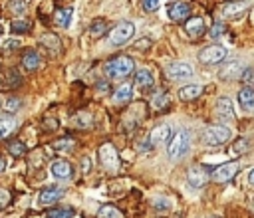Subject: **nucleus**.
<instances>
[{
	"instance_id": "obj_28",
	"label": "nucleus",
	"mask_w": 254,
	"mask_h": 218,
	"mask_svg": "<svg viewBox=\"0 0 254 218\" xmlns=\"http://www.w3.org/2000/svg\"><path fill=\"white\" fill-rule=\"evenodd\" d=\"M151 103H153L155 109H163L167 103H169V93L167 91H157L153 95V99H151Z\"/></svg>"
},
{
	"instance_id": "obj_17",
	"label": "nucleus",
	"mask_w": 254,
	"mask_h": 218,
	"mask_svg": "<svg viewBox=\"0 0 254 218\" xmlns=\"http://www.w3.org/2000/svg\"><path fill=\"white\" fill-rule=\"evenodd\" d=\"M238 103L242 109H246V111H252L254 109V87H242L238 91Z\"/></svg>"
},
{
	"instance_id": "obj_11",
	"label": "nucleus",
	"mask_w": 254,
	"mask_h": 218,
	"mask_svg": "<svg viewBox=\"0 0 254 218\" xmlns=\"http://www.w3.org/2000/svg\"><path fill=\"white\" fill-rule=\"evenodd\" d=\"M50 173H52V177L58 181H66L72 177V165L68 161H54L52 167H50Z\"/></svg>"
},
{
	"instance_id": "obj_10",
	"label": "nucleus",
	"mask_w": 254,
	"mask_h": 218,
	"mask_svg": "<svg viewBox=\"0 0 254 218\" xmlns=\"http://www.w3.org/2000/svg\"><path fill=\"white\" fill-rule=\"evenodd\" d=\"M167 14H169V18H171L173 22H183V20L189 18L191 6H189L187 2H173V4L167 8Z\"/></svg>"
},
{
	"instance_id": "obj_38",
	"label": "nucleus",
	"mask_w": 254,
	"mask_h": 218,
	"mask_svg": "<svg viewBox=\"0 0 254 218\" xmlns=\"http://www.w3.org/2000/svg\"><path fill=\"white\" fill-rule=\"evenodd\" d=\"M240 80H242L244 83H246V82H252V83H254V70H252V68H246V70L240 74Z\"/></svg>"
},
{
	"instance_id": "obj_20",
	"label": "nucleus",
	"mask_w": 254,
	"mask_h": 218,
	"mask_svg": "<svg viewBox=\"0 0 254 218\" xmlns=\"http://www.w3.org/2000/svg\"><path fill=\"white\" fill-rule=\"evenodd\" d=\"M135 83L139 87H151L155 83V78H153V74H151L149 70H137L135 72Z\"/></svg>"
},
{
	"instance_id": "obj_43",
	"label": "nucleus",
	"mask_w": 254,
	"mask_h": 218,
	"mask_svg": "<svg viewBox=\"0 0 254 218\" xmlns=\"http://www.w3.org/2000/svg\"><path fill=\"white\" fill-rule=\"evenodd\" d=\"M4 167H6V163L2 161V157H0V173H2V171H4Z\"/></svg>"
},
{
	"instance_id": "obj_30",
	"label": "nucleus",
	"mask_w": 254,
	"mask_h": 218,
	"mask_svg": "<svg viewBox=\"0 0 254 218\" xmlns=\"http://www.w3.org/2000/svg\"><path fill=\"white\" fill-rule=\"evenodd\" d=\"M74 145H76V141L68 137V139H60V141H56V143H54V149H56V151H72V149H74Z\"/></svg>"
},
{
	"instance_id": "obj_15",
	"label": "nucleus",
	"mask_w": 254,
	"mask_h": 218,
	"mask_svg": "<svg viewBox=\"0 0 254 218\" xmlns=\"http://www.w3.org/2000/svg\"><path fill=\"white\" fill-rule=\"evenodd\" d=\"M185 32L191 36V38H197L205 32V20L200 16H195V18H187L185 20Z\"/></svg>"
},
{
	"instance_id": "obj_36",
	"label": "nucleus",
	"mask_w": 254,
	"mask_h": 218,
	"mask_svg": "<svg viewBox=\"0 0 254 218\" xmlns=\"http://www.w3.org/2000/svg\"><path fill=\"white\" fill-rule=\"evenodd\" d=\"M145 12H155L159 8V0H141Z\"/></svg>"
},
{
	"instance_id": "obj_26",
	"label": "nucleus",
	"mask_w": 254,
	"mask_h": 218,
	"mask_svg": "<svg viewBox=\"0 0 254 218\" xmlns=\"http://www.w3.org/2000/svg\"><path fill=\"white\" fill-rule=\"evenodd\" d=\"M16 127V121L14 119H2L0 121V139H6Z\"/></svg>"
},
{
	"instance_id": "obj_8",
	"label": "nucleus",
	"mask_w": 254,
	"mask_h": 218,
	"mask_svg": "<svg viewBox=\"0 0 254 218\" xmlns=\"http://www.w3.org/2000/svg\"><path fill=\"white\" fill-rule=\"evenodd\" d=\"M173 137V129L169 125H157L153 131L149 133V143L151 145H163Z\"/></svg>"
},
{
	"instance_id": "obj_2",
	"label": "nucleus",
	"mask_w": 254,
	"mask_h": 218,
	"mask_svg": "<svg viewBox=\"0 0 254 218\" xmlns=\"http://www.w3.org/2000/svg\"><path fill=\"white\" fill-rule=\"evenodd\" d=\"M232 135V129L226 125H211L209 129H205L202 133V143L207 147H219L223 143H226Z\"/></svg>"
},
{
	"instance_id": "obj_5",
	"label": "nucleus",
	"mask_w": 254,
	"mask_h": 218,
	"mask_svg": "<svg viewBox=\"0 0 254 218\" xmlns=\"http://www.w3.org/2000/svg\"><path fill=\"white\" fill-rule=\"evenodd\" d=\"M133 34H135V24H133V22H119V24L112 30L110 42H112L113 46H121V44H125V42H129V40L133 38Z\"/></svg>"
},
{
	"instance_id": "obj_34",
	"label": "nucleus",
	"mask_w": 254,
	"mask_h": 218,
	"mask_svg": "<svg viewBox=\"0 0 254 218\" xmlns=\"http://www.w3.org/2000/svg\"><path fill=\"white\" fill-rule=\"evenodd\" d=\"M10 8H12L16 14H24L26 8H28V2H26V0H14V2L10 4Z\"/></svg>"
},
{
	"instance_id": "obj_42",
	"label": "nucleus",
	"mask_w": 254,
	"mask_h": 218,
	"mask_svg": "<svg viewBox=\"0 0 254 218\" xmlns=\"http://www.w3.org/2000/svg\"><path fill=\"white\" fill-rule=\"evenodd\" d=\"M89 167H91V163H89V159H84V171H85V173L89 171Z\"/></svg>"
},
{
	"instance_id": "obj_31",
	"label": "nucleus",
	"mask_w": 254,
	"mask_h": 218,
	"mask_svg": "<svg viewBox=\"0 0 254 218\" xmlns=\"http://www.w3.org/2000/svg\"><path fill=\"white\" fill-rule=\"evenodd\" d=\"M24 151H26V145H24L22 141H12V143L8 145V153H10V155H14V157L24 155Z\"/></svg>"
},
{
	"instance_id": "obj_39",
	"label": "nucleus",
	"mask_w": 254,
	"mask_h": 218,
	"mask_svg": "<svg viewBox=\"0 0 254 218\" xmlns=\"http://www.w3.org/2000/svg\"><path fill=\"white\" fill-rule=\"evenodd\" d=\"M155 208H157V212H169V202L157 200V202H155Z\"/></svg>"
},
{
	"instance_id": "obj_4",
	"label": "nucleus",
	"mask_w": 254,
	"mask_h": 218,
	"mask_svg": "<svg viewBox=\"0 0 254 218\" xmlns=\"http://www.w3.org/2000/svg\"><path fill=\"white\" fill-rule=\"evenodd\" d=\"M226 58V48L221 46V44H213V46H207L205 50H200L198 54V60L207 66H215L219 62H223Z\"/></svg>"
},
{
	"instance_id": "obj_37",
	"label": "nucleus",
	"mask_w": 254,
	"mask_h": 218,
	"mask_svg": "<svg viewBox=\"0 0 254 218\" xmlns=\"http://www.w3.org/2000/svg\"><path fill=\"white\" fill-rule=\"evenodd\" d=\"M20 40H16V38H10V40H4V44H2V48L4 50H14V48H20Z\"/></svg>"
},
{
	"instance_id": "obj_40",
	"label": "nucleus",
	"mask_w": 254,
	"mask_h": 218,
	"mask_svg": "<svg viewBox=\"0 0 254 218\" xmlns=\"http://www.w3.org/2000/svg\"><path fill=\"white\" fill-rule=\"evenodd\" d=\"M149 46H151L149 40H139V42H135V50H145V48H149Z\"/></svg>"
},
{
	"instance_id": "obj_22",
	"label": "nucleus",
	"mask_w": 254,
	"mask_h": 218,
	"mask_svg": "<svg viewBox=\"0 0 254 218\" xmlns=\"http://www.w3.org/2000/svg\"><path fill=\"white\" fill-rule=\"evenodd\" d=\"M76 210L66 206V208H52V210H48L46 212V218H74Z\"/></svg>"
},
{
	"instance_id": "obj_13",
	"label": "nucleus",
	"mask_w": 254,
	"mask_h": 218,
	"mask_svg": "<svg viewBox=\"0 0 254 218\" xmlns=\"http://www.w3.org/2000/svg\"><path fill=\"white\" fill-rule=\"evenodd\" d=\"M64 196V191L60 187H48L44 191H40L38 194V204H52L56 200H60Z\"/></svg>"
},
{
	"instance_id": "obj_33",
	"label": "nucleus",
	"mask_w": 254,
	"mask_h": 218,
	"mask_svg": "<svg viewBox=\"0 0 254 218\" xmlns=\"http://www.w3.org/2000/svg\"><path fill=\"white\" fill-rule=\"evenodd\" d=\"M248 139H244V137H240V139H236L234 141V145H232V153L234 155H240V153H244L246 149H248Z\"/></svg>"
},
{
	"instance_id": "obj_41",
	"label": "nucleus",
	"mask_w": 254,
	"mask_h": 218,
	"mask_svg": "<svg viewBox=\"0 0 254 218\" xmlns=\"http://www.w3.org/2000/svg\"><path fill=\"white\" fill-rule=\"evenodd\" d=\"M246 181H248V185H250V187H254V169H250V171H248Z\"/></svg>"
},
{
	"instance_id": "obj_45",
	"label": "nucleus",
	"mask_w": 254,
	"mask_h": 218,
	"mask_svg": "<svg viewBox=\"0 0 254 218\" xmlns=\"http://www.w3.org/2000/svg\"><path fill=\"white\" fill-rule=\"evenodd\" d=\"M0 82H2V80H0Z\"/></svg>"
},
{
	"instance_id": "obj_24",
	"label": "nucleus",
	"mask_w": 254,
	"mask_h": 218,
	"mask_svg": "<svg viewBox=\"0 0 254 218\" xmlns=\"http://www.w3.org/2000/svg\"><path fill=\"white\" fill-rule=\"evenodd\" d=\"M246 8H248V2H246V4H244V2H238V4H228V6H225L223 14H225V16L234 18V16H240V14H242Z\"/></svg>"
},
{
	"instance_id": "obj_32",
	"label": "nucleus",
	"mask_w": 254,
	"mask_h": 218,
	"mask_svg": "<svg viewBox=\"0 0 254 218\" xmlns=\"http://www.w3.org/2000/svg\"><path fill=\"white\" fill-rule=\"evenodd\" d=\"M76 123H78L80 127H84V129H85V127H89V125H91V115H89L87 111H80V113L76 115Z\"/></svg>"
},
{
	"instance_id": "obj_19",
	"label": "nucleus",
	"mask_w": 254,
	"mask_h": 218,
	"mask_svg": "<svg viewBox=\"0 0 254 218\" xmlns=\"http://www.w3.org/2000/svg\"><path fill=\"white\" fill-rule=\"evenodd\" d=\"M72 16H74V8H62V10H56L54 22H56L60 28H68V26L72 24Z\"/></svg>"
},
{
	"instance_id": "obj_9",
	"label": "nucleus",
	"mask_w": 254,
	"mask_h": 218,
	"mask_svg": "<svg viewBox=\"0 0 254 218\" xmlns=\"http://www.w3.org/2000/svg\"><path fill=\"white\" fill-rule=\"evenodd\" d=\"M99 159H101V163H104L106 167H110V169H115V167L119 165L117 153H115L113 145H110V143H106V145L99 147Z\"/></svg>"
},
{
	"instance_id": "obj_25",
	"label": "nucleus",
	"mask_w": 254,
	"mask_h": 218,
	"mask_svg": "<svg viewBox=\"0 0 254 218\" xmlns=\"http://www.w3.org/2000/svg\"><path fill=\"white\" fill-rule=\"evenodd\" d=\"M97 216L99 218H123V214L115 206H110V204L108 206H101L99 212H97Z\"/></svg>"
},
{
	"instance_id": "obj_12",
	"label": "nucleus",
	"mask_w": 254,
	"mask_h": 218,
	"mask_svg": "<svg viewBox=\"0 0 254 218\" xmlns=\"http://www.w3.org/2000/svg\"><path fill=\"white\" fill-rule=\"evenodd\" d=\"M217 113L225 121H232L234 119V107H232L230 97H225V95L219 97V101H217Z\"/></svg>"
},
{
	"instance_id": "obj_16",
	"label": "nucleus",
	"mask_w": 254,
	"mask_h": 218,
	"mask_svg": "<svg viewBox=\"0 0 254 218\" xmlns=\"http://www.w3.org/2000/svg\"><path fill=\"white\" fill-rule=\"evenodd\" d=\"M40 66H42V58L38 56V52L28 50V52L24 54V58H22V68H24L26 72H34V70H38Z\"/></svg>"
},
{
	"instance_id": "obj_3",
	"label": "nucleus",
	"mask_w": 254,
	"mask_h": 218,
	"mask_svg": "<svg viewBox=\"0 0 254 218\" xmlns=\"http://www.w3.org/2000/svg\"><path fill=\"white\" fill-rule=\"evenodd\" d=\"M191 149V133L189 131H179L169 139V157L171 159H181L189 153Z\"/></svg>"
},
{
	"instance_id": "obj_1",
	"label": "nucleus",
	"mask_w": 254,
	"mask_h": 218,
	"mask_svg": "<svg viewBox=\"0 0 254 218\" xmlns=\"http://www.w3.org/2000/svg\"><path fill=\"white\" fill-rule=\"evenodd\" d=\"M135 70V64L129 56H117L106 64V74L112 80H123Z\"/></svg>"
},
{
	"instance_id": "obj_29",
	"label": "nucleus",
	"mask_w": 254,
	"mask_h": 218,
	"mask_svg": "<svg viewBox=\"0 0 254 218\" xmlns=\"http://www.w3.org/2000/svg\"><path fill=\"white\" fill-rule=\"evenodd\" d=\"M2 109H4L6 113L18 111V109H20V99H16V97H6L4 103H2Z\"/></svg>"
},
{
	"instance_id": "obj_27",
	"label": "nucleus",
	"mask_w": 254,
	"mask_h": 218,
	"mask_svg": "<svg viewBox=\"0 0 254 218\" xmlns=\"http://www.w3.org/2000/svg\"><path fill=\"white\" fill-rule=\"evenodd\" d=\"M30 28H32V24L28 22V20H14L12 22V26H10V30H12V34H26V32H30Z\"/></svg>"
},
{
	"instance_id": "obj_44",
	"label": "nucleus",
	"mask_w": 254,
	"mask_h": 218,
	"mask_svg": "<svg viewBox=\"0 0 254 218\" xmlns=\"http://www.w3.org/2000/svg\"><path fill=\"white\" fill-rule=\"evenodd\" d=\"M0 34H2V26H0Z\"/></svg>"
},
{
	"instance_id": "obj_14",
	"label": "nucleus",
	"mask_w": 254,
	"mask_h": 218,
	"mask_svg": "<svg viewBox=\"0 0 254 218\" xmlns=\"http://www.w3.org/2000/svg\"><path fill=\"white\" fill-rule=\"evenodd\" d=\"M187 181H189L191 187L198 189V187H205V185H207L209 177H207L205 169H200V167H191L189 173H187Z\"/></svg>"
},
{
	"instance_id": "obj_23",
	"label": "nucleus",
	"mask_w": 254,
	"mask_h": 218,
	"mask_svg": "<svg viewBox=\"0 0 254 218\" xmlns=\"http://www.w3.org/2000/svg\"><path fill=\"white\" fill-rule=\"evenodd\" d=\"M106 30H108V22H106L104 18H95V20L91 22V26H89V34H91L93 38H99Z\"/></svg>"
},
{
	"instance_id": "obj_35",
	"label": "nucleus",
	"mask_w": 254,
	"mask_h": 218,
	"mask_svg": "<svg viewBox=\"0 0 254 218\" xmlns=\"http://www.w3.org/2000/svg\"><path fill=\"white\" fill-rule=\"evenodd\" d=\"M225 30H226V26L225 24H221V22H217V24H213V28H211V38L215 40V38H221L223 34H225Z\"/></svg>"
},
{
	"instance_id": "obj_7",
	"label": "nucleus",
	"mask_w": 254,
	"mask_h": 218,
	"mask_svg": "<svg viewBox=\"0 0 254 218\" xmlns=\"http://www.w3.org/2000/svg\"><path fill=\"white\" fill-rule=\"evenodd\" d=\"M236 173H238V163L232 161V163H225V165H221L219 169H215L213 179H215L217 183H226V181H230Z\"/></svg>"
},
{
	"instance_id": "obj_18",
	"label": "nucleus",
	"mask_w": 254,
	"mask_h": 218,
	"mask_svg": "<svg viewBox=\"0 0 254 218\" xmlns=\"http://www.w3.org/2000/svg\"><path fill=\"white\" fill-rule=\"evenodd\" d=\"M200 95H202V85H198V83H189V85H185V87L179 89V97L185 99V101L197 99Z\"/></svg>"
},
{
	"instance_id": "obj_6",
	"label": "nucleus",
	"mask_w": 254,
	"mask_h": 218,
	"mask_svg": "<svg viewBox=\"0 0 254 218\" xmlns=\"http://www.w3.org/2000/svg\"><path fill=\"white\" fill-rule=\"evenodd\" d=\"M193 74H195V70L189 62H173L167 66V76L171 80H177V82L189 80V78H193Z\"/></svg>"
},
{
	"instance_id": "obj_21",
	"label": "nucleus",
	"mask_w": 254,
	"mask_h": 218,
	"mask_svg": "<svg viewBox=\"0 0 254 218\" xmlns=\"http://www.w3.org/2000/svg\"><path fill=\"white\" fill-rule=\"evenodd\" d=\"M131 95H133V87L127 83V85H121L119 89H115V93H113V101H115V103H125V101H129V99H131Z\"/></svg>"
}]
</instances>
